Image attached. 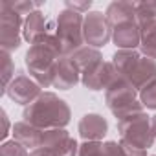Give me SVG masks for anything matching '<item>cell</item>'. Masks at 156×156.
Wrapping results in <instances>:
<instances>
[{
    "label": "cell",
    "instance_id": "obj_1",
    "mask_svg": "<svg viewBox=\"0 0 156 156\" xmlns=\"http://www.w3.org/2000/svg\"><path fill=\"white\" fill-rule=\"evenodd\" d=\"M61 57H62V46L55 31H51L37 39L30 46V50L24 55V61L30 70V75L42 88H48L53 85V72Z\"/></svg>",
    "mask_w": 156,
    "mask_h": 156
},
{
    "label": "cell",
    "instance_id": "obj_2",
    "mask_svg": "<svg viewBox=\"0 0 156 156\" xmlns=\"http://www.w3.org/2000/svg\"><path fill=\"white\" fill-rule=\"evenodd\" d=\"M70 107L64 99H61L53 92H42L31 105L24 107L22 121L41 129V130H51V129H64L70 123Z\"/></svg>",
    "mask_w": 156,
    "mask_h": 156
},
{
    "label": "cell",
    "instance_id": "obj_3",
    "mask_svg": "<svg viewBox=\"0 0 156 156\" xmlns=\"http://www.w3.org/2000/svg\"><path fill=\"white\" fill-rule=\"evenodd\" d=\"M105 101L118 121L127 116L143 112V105L140 101V92L127 79H123L121 75L105 90Z\"/></svg>",
    "mask_w": 156,
    "mask_h": 156
},
{
    "label": "cell",
    "instance_id": "obj_4",
    "mask_svg": "<svg viewBox=\"0 0 156 156\" xmlns=\"http://www.w3.org/2000/svg\"><path fill=\"white\" fill-rule=\"evenodd\" d=\"M83 22L85 15L66 8L55 17V35L62 46V55L70 57L77 50L87 46L83 37Z\"/></svg>",
    "mask_w": 156,
    "mask_h": 156
},
{
    "label": "cell",
    "instance_id": "obj_5",
    "mask_svg": "<svg viewBox=\"0 0 156 156\" xmlns=\"http://www.w3.org/2000/svg\"><path fill=\"white\" fill-rule=\"evenodd\" d=\"M118 132L121 136V141L138 147V149H151L154 145V134H152V125H151V116L145 112L127 116L118 121Z\"/></svg>",
    "mask_w": 156,
    "mask_h": 156
},
{
    "label": "cell",
    "instance_id": "obj_6",
    "mask_svg": "<svg viewBox=\"0 0 156 156\" xmlns=\"http://www.w3.org/2000/svg\"><path fill=\"white\" fill-rule=\"evenodd\" d=\"M22 28H24L22 15L11 9L6 0H2V4H0V46H2V51L11 53L20 48Z\"/></svg>",
    "mask_w": 156,
    "mask_h": 156
},
{
    "label": "cell",
    "instance_id": "obj_7",
    "mask_svg": "<svg viewBox=\"0 0 156 156\" xmlns=\"http://www.w3.org/2000/svg\"><path fill=\"white\" fill-rule=\"evenodd\" d=\"M83 37H85V44L90 48H101V46L108 44V41L112 39V28L108 26L105 13L88 11L85 15Z\"/></svg>",
    "mask_w": 156,
    "mask_h": 156
},
{
    "label": "cell",
    "instance_id": "obj_8",
    "mask_svg": "<svg viewBox=\"0 0 156 156\" xmlns=\"http://www.w3.org/2000/svg\"><path fill=\"white\" fill-rule=\"evenodd\" d=\"M11 101L22 105V107H28L31 105L41 94H42V87L33 79L31 75H28L26 72L19 70L17 75L13 77V81L9 83V87L6 88L4 92Z\"/></svg>",
    "mask_w": 156,
    "mask_h": 156
},
{
    "label": "cell",
    "instance_id": "obj_9",
    "mask_svg": "<svg viewBox=\"0 0 156 156\" xmlns=\"http://www.w3.org/2000/svg\"><path fill=\"white\" fill-rule=\"evenodd\" d=\"M119 77V73H118V70L114 68V64H112V61L108 62V61H101V62H98L94 68H90L88 72H85L83 75H81V83L88 88V90H94V92H98V90H107L116 79Z\"/></svg>",
    "mask_w": 156,
    "mask_h": 156
},
{
    "label": "cell",
    "instance_id": "obj_10",
    "mask_svg": "<svg viewBox=\"0 0 156 156\" xmlns=\"http://www.w3.org/2000/svg\"><path fill=\"white\" fill-rule=\"evenodd\" d=\"M55 31V20H50L41 9L30 13L24 19V28H22V39L33 44L37 39H41L46 33Z\"/></svg>",
    "mask_w": 156,
    "mask_h": 156
},
{
    "label": "cell",
    "instance_id": "obj_11",
    "mask_svg": "<svg viewBox=\"0 0 156 156\" xmlns=\"http://www.w3.org/2000/svg\"><path fill=\"white\" fill-rule=\"evenodd\" d=\"M81 81V72L77 68V64L72 61V57L62 55L57 61L55 72H53V85L59 90H70L73 88L77 83Z\"/></svg>",
    "mask_w": 156,
    "mask_h": 156
},
{
    "label": "cell",
    "instance_id": "obj_12",
    "mask_svg": "<svg viewBox=\"0 0 156 156\" xmlns=\"http://www.w3.org/2000/svg\"><path fill=\"white\" fill-rule=\"evenodd\" d=\"M123 79H127L140 92L141 88H145L147 85H151L152 81H156V61L141 55L138 59V62L132 66V70L123 77Z\"/></svg>",
    "mask_w": 156,
    "mask_h": 156
},
{
    "label": "cell",
    "instance_id": "obj_13",
    "mask_svg": "<svg viewBox=\"0 0 156 156\" xmlns=\"http://www.w3.org/2000/svg\"><path fill=\"white\" fill-rule=\"evenodd\" d=\"M105 17L112 30H116L119 26H127V24H138L134 2H129V0H116V2L108 4Z\"/></svg>",
    "mask_w": 156,
    "mask_h": 156
},
{
    "label": "cell",
    "instance_id": "obj_14",
    "mask_svg": "<svg viewBox=\"0 0 156 156\" xmlns=\"http://www.w3.org/2000/svg\"><path fill=\"white\" fill-rule=\"evenodd\" d=\"M77 130H79V136L85 141H101L107 136L108 123L103 116H99L96 112H90V114H85L81 118Z\"/></svg>",
    "mask_w": 156,
    "mask_h": 156
},
{
    "label": "cell",
    "instance_id": "obj_15",
    "mask_svg": "<svg viewBox=\"0 0 156 156\" xmlns=\"http://www.w3.org/2000/svg\"><path fill=\"white\" fill-rule=\"evenodd\" d=\"M11 134H13V140H17L19 143H22L26 149L35 151V149H39V147L42 145L44 130H41V129H37V127L26 123V121H19V123L13 125Z\"/></svg>",
    "mask_w": 156,
    "mask_h": 156
},
{
    "label": "cell",
    "instance_id": "obj_16",
    "mask_svg": "<svg viewBox=\"0 0 156 156\" xmlns=\"http://www.w3.org/2000/svg\"><path fill=\"white\" fill-rule=\"evenodd\" d=\"M112 41L118 50H136L141 44V31L138 24H127L112 30Z\"/></svg>",
    "mask_w": 156,
    "mask_h": 156
},
{
    "label": "cell",
    "instance_id": "obj_17",
    "mask_svg": "<svg viewBox=\"0 0 156 156\" xmlns=\"http://www.w3.org/2000/svg\"><path fill=\"white\" fill-rule=\"evenodd\" d=\"M70 57H72V61L77 64L81 75H83L85 72H88L90 68H94L98 62L103 61L101 51H99L98 48H90V46H83L81 50H77V51H75L73 55H70Z\"/></svg>",
    "mask_w": 156,
    "mask_h": 156
},
{
    "label": "cell",
    "instance_id": "obj_18",
    "mask_svg": "<svg viewBox=\"0 0 156 156\" xmlns=\"http://www.w3.org/2000/svg\"><path fill=\"white\" fill-rule=\"evenodd\" d=\"M140 57H141V53H140L138 50H118V51L112 55V64H114V68L118 70V73H119L121 77H125V75L132 70V66L138 62Z\"/></svg>",
    "mask_w": 156,
    "mask_h": 156
},
{
    "label": "cell",
    "instance_id": "obj_19",
    "mask_svg": "<svg viewBox=\"0 0 156 156\" xmlns=\"http://www.w3.org/2000/svg\"><path fill=\"white\" fill-rule=\"evenodd\" d=\"M140 31H141V44H140V48H141L143 57H149V59L156 61V20L141 24Z\"/></svg>",
    "mask_w": 156,
    "mask_h": 156
},
{
    "label": "cell",
    "instance_id": "obj_20",
    "mask_svg": "<svg viewBox=\"0 0 156 156\" xmlns=\"http://www.w3.org/2000/svg\"><path fill=\"white\" fill-rule=\"evenodd\" d=\"M138 26L156 20V2H134Z\"/></svg>",
    "mask_w": 156,
    "mask_h": 156
},
{
    "label": "cell",
    "instance_id": "obj_21",
    "mask_svg": "<svg viewBox=\"0 0 156 156\" xmlns=\"http://www.w3.org/2000/svg\"><path fill=\"white\" fill-rule=\"evenodd\" d=\"M2 94L6 92V88L9 87V83L13 81V77L17 75L15 73V62L11 59V53H6L2 51Z\"/></svg>",
    "mask_w": 156,
    "mask_h": 156
},
{
    "label": "cell",
    "instance_id": "obj_22",
    "mask_svg": "<svg viewBox=\"0 0 156 156\" xmlns=\"http://www.w3.org/2000/svg\"><path fill=\"white\" fill-rule=\"evenodd\" d=\"M0 156H30L28 149L17 140H9L0 145Z\"/></svg>",
    "mask_w": 156,
    "mask_h": 156
},
{
    "label": "cell",
    "instance_id": "obj_23",
    "mask_svg": "<svg viewBox=\"0 0 156 156\" xmlns=\"http://www.w3.org/2000/svg\"><path fill=\"white\" fill-rule=\"evenodd\" d=\"M140 101L145 108L156 110V81H152L151 85L140 90Z\"/></svg>",
    "mask_w": 156,
    "mask_h": 156
},
{
    "label": "cell",
    "instance_id": "obj_24",
    "mask_svg": "<svg viewBox=\"0 0 156 156\" xmlns=\"http://www.w3.org/2000/svg\"><path fill=\"white\" fill-rule=\"evenodd\" d=\"M8 2V6L11 8V9H15L17 13H20L22 17L26 15H30V13H33V11H37L42 4L41 2H30V0H20V2H9V0H6Z\"/></svg>",
    "mask_w": 156,
    "mask_h": 156
},
{
    "label": "cell",
    "instance_id": "obj_25",
    "mask_svg": "<svg viewBox=\"0 0 156 156\" xmlns=\"http://www.w3.org/2000/svg\"><path fill=\"white\" fill-rule=\"evenodd\" d=\"M64 8L66 9H73L77 13H81V15H87L92 8V0H87V2H64Z\"/></svg>",
    "mask_w": 156,
    "mask_h": 156
},
{
    "label": "cell",
    "instance_id": "obj_26",
    "mask_svg": "<svg viewBox=\"0 0 156 156\" xmlns=\"http://www.w3.org/2000/svg\"><path fill=\"white\" fill-rule=\"evenodd\" d=\"M119 145H121L125 156H147V151L138 149V147H132V145H129V143H125V141H121V140H119Z\"/></svg>",
    "mask_w": 156,
    "mask_h": 156
},
{
    "label": "cell",
    "instance_id": "obj_27",
    "mask_svg": "<svg viewBox=\"0 0 156 156\" xmlns=\"http://www.w3.org/2000/svg\"><path fill=\"white\" fill-rule=\"evenodd\" d=\"M0 114H2V121H4V130H2V134H0V136H2V140H6V136L9 134V119H8L6 110H2Z\"/></svg>",
    "mask_w": 156,
    "mask_h": 156
},
{
    "label": "cell",
    "instance_id": "obj_28",
    "mask_svg": "<svg viewBox=\"0 0 156 156\" xmlns=\"http://www.w3.org/2000/svg\"><path fill=\"white\" fill-rule=\"evenodd\" d=\"M30 156H53V154H51V151H50V149H44V147H39V149H35V151H31V152H30Z\"/></svg>",
    "mask_w": 156,
    "mask_h": 156
},
{
    "label": "cell",
    "instance_id": "obj_29",
    "mask_svg": "<svg viewBox=\"0 0 156 156\" xmlns=\"http://www.w3.org/2000/svg\"><path fill=\"white\" fill-rule=\"evenodd\" d=\"M151 125H152V134H154V140H156V116L151 118Z\"/></svg>",
    "mask_w": 156,
    "mask_h": 156
},
{
    "label": "cell",
    "instance_id": "obj_30",
    "mask_svg": "<svg viewBox=\"0 0 156 156\" xmlns=\"http://www.w3.org/2000/svg\"><path fill=\"white\" fill-rule=\"evenodd\" d=\"M151 156H156V154H151Z\"/></svg>",
    "mask_w": 156,
    "mask_h": 156
}]
</instances>
